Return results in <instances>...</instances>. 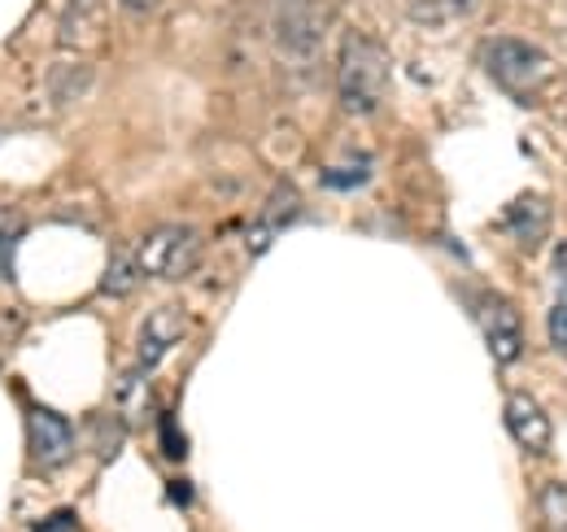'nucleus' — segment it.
Here are the masks:
<instances>
[{
  "label": "nucleus",
  "instance_id": "1",
  "mask_svg": "<svg viewBox=\"0 0 567 532\" xmlns=\"http://www.w3.org/2000/svg\"><path fill=\"white\" fill-rule=\"evenodd\" d=\"M389 92V53L371 40L350 31L341 53H337V96L350 114H375Z\"/></svg>",
  "mask_w": 567,
  "mask_h": 532
},
{
  "label": "nucleus",
  "instance_id": "2",
  "mask_svg": "<svg viewBox=\"0 0 567 532\" xmlns=\"http://www.w3.org/2000/svg\"><path fill=\"white\" fill-rule=\"evenodd\" d=\"M144 275H157V279H184L197 258H202V236L184 223H166L157 232L144 236V245L136 249Z\"/></svg>",
  "mask_w": 567,
  "mask_h": 532
},
{
  "label": "nucleus",
  "instance_id": "3",
  "mask_svg": "<svg viewBox=\"0 0 567 532\" xmlns=\"http://www.w3.org/2000/svg\"><path fill=\"white\" fill-rule=\"evenodd\" d=\"M481 62H485V70L494 74L502 88H511L519 96L533 92L546 79V70H550V62L542 58V49H533L528 40H489Z\"/></svg>",
  "mask_w": 567,
  "mask_h": 532
},
{
  "label": "nucleus",
  "instance_id": "4",
  "mask_svg": "<svg viewBox=\"0 0 567 532\" xmlns=\"http://www.w3.org/2000/svg\"><path fill=\"white\" fill-rule=\"evenodd\" d=\"M27 432H31V454H35V463L62 467L74 454V428L58 410H49V406H31Z\"/></svg>",
  "mask_w": 567,
  "mask_h": 532
},
{
  "label": "nucleus",
  "instance_id": "5",
  "mask_svg": "<svg viewBox=\"0 0 567 532\" xmlns=\"http://www.w3.org/2000/svg\"><path fill=\"white\" fill-rule=\"evenodd\" d=\"M476 319H481V332L489 340L497 362H515V358L524 354V328H519V315H515L511 301H502V297H481Z\"/></svg>",
  "mask_w": 567,
  "mask_h": 532
},
{
  "label": "nucleus",
  "instance_id": "6",
  "mask_svg": "<svg viewBox=\"0 0 567 532\" xmlns=\"http://www.w3.org/2000/svg\"><path fill=\"white\" fill-rule=\"evenodd\" d=\"M502 415H506L511 437H515L528 454H546V450H550V415L537 406L533 393H511Z\"/></svg>",
  "mask_w": 567,
  "mask_h": 532
},
{
  "label": "nucleus",
  "instance_id": "7",
  "mask_svg": "<svg viewBox=\"0 0 567 532\" xmlns=\"http://www.w3.org/2000/svg\"><path fill=\"white\" fill-rule=\"evenodd\" d=\"M184 336V310L179 306H162L144 319V332H141V371L157 367V358Z\"/></svg>",
  "mask_w": 567,
  "mask_h": 532
},
{
  "label": "nucleus",
  "instance_id": "8",
  "mask_svg": "<svg viewBox=\"0 0 567 532\" xmlns=\"http://www.w3.org/2000/svg\"><path fill=\"white\" fill-rule=\"evenodd\" d=\"M141 275H144L141 258L123 249V254H114V263H110V270H105V284H101V288H105L110 297H127V293L141 284Z\"/></svg>",
  "mask_w": 567,
  "mask_h": 532
},
{
  "label": "nucleus",
  "instance_id": "9",
  "mask_svg": "<svg viewBox=\"0 0 567 532\" xmlns=\"http://www.w3.org/2000/svg\"><path fill=\"white\" fill-rule=\"evenodd\" d=\"M22 232H27V218L18 209H0V279L13 275V249H18Z\"/></svg>",
  "mask_w": 567,
  "mask_h": 532
},
{
  "label": "nucleus",
  "instance_id": "10",
  "mask_svg": "<svg viewBox=\"0 0 567 532\" xmlns=\"http://www.w3.org/2000/svg\"><path fill=\"white\" fill-rule=\"evenodd\" d=\"M542 511H546L550 529L567 532V489L564 484H546V489H542Z\"/></svg>",
  "mask_w": 567,
  "mask_h": 532
},
{
  "label": "nucleus",
  "instance_id": "11",
  "mask_svg": "<svg viewBox=\"0 0 567 532\" xmlns=\"http://www.w3.org/2000/svg\"><path fill=\"white\" fill-rule=\"evenodd\" d=\"M546 328H550V340H555V345H564V349H567V297H564V301H555V310H550Z\"/></svg>",
  "mask_w": 567,
  "mask_h": 532
},
{
  "label": "nucleus",
  "instance_id": "12",
  "mask_svg": "<svg viewBox=\"0 0 567 532\" xmlns=\"http://www.w3.org/2000/svg\"><path fill=\"white\" fill-rule=\"evenodd\" d=\"M35 532H83V529H79L74 511H58V515H49V520H44Z\"/></svg>",
  "mask_w": 567,
  "mask_h": 532
},
{
  "label": "nucleus",
  "instance_id": "13",
  "mask_svg": "<svg viewBox=\"0 0 567 532\" xmlns=\"http://www.w3.org/2000/svg\"><path fill=\"white\" fill-rule=\"evenodd\" d=\"M162 0H123V9H132V13H148V9H157Z\"/></svg>",
  "mask_w": 567,
  "mask_h": 532
}]
</instances>
